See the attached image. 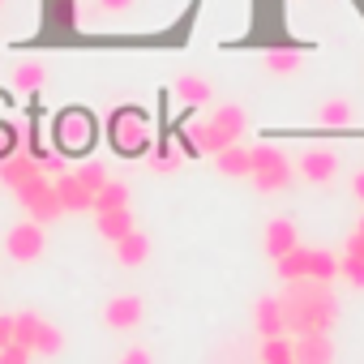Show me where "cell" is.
Instances as JSON below:
<instances>
[{
  "instance_id": "cell-1",
  "label": "cell",
  "mask_w": 364,
  "mask_h": 364,
  "mask_svg": "<svg viewBox=\"0 0 364 364\" xmlns=\"http://www.w3.org/2000/svg\"><path fill=\"white\" fill-rule=\"evenodd\" d=\"M283 300V317H287V334H330V326L338 321V304H334V287L317 283V279H300L287 283Z\"/></svg>"
},
{
  "instance_id": "cell-3",
  "label": "cell",
  "mask_w": 364,
  "mask_h": 364,
  "mask_svg": "<svg viewBox=\"0 0 364 364\" xmlns=\"http://www.w3.org/2000/svg\"><path fill=\"white\" fill-rule=\"evenodd\" d=\"M253 185L257 193H283L291 185V163L279 146H253Z\"/></svg>"
},
{
  "instance_id": "cell-35",
  "label": "cell",
  "mask_w": 364,
  "mask_h": 364,
  "mask_svg": "<svg viewBox=\"0 0 364 364\" xmlns=\"http://www.w3.org/2000/svg\"><path fill=\"white\" fill-rule=\"evenodd\" d=\"M351 189H355V198L364 202V171H355V180H351Z\"/></svg>"
},
{
  "instance_id": "cell-2",
  "label": "cell",
  "mask_w": 364,
  "mask_h": 364,
  "mask_svg": "<svg viewBox=\"0 0 364 364\" xmlns=\"http://www.w3.org/2000/svg\"><path fill=\"white\" fill-rule=\"evenodd\" d=\"M245 129H249V116H245V107L228 103V107H219L210 120H198V124H189V133H185V137H189V150L219 154L223 146H236Z\"/></svg>"
},
{
  "instance_id": "cell-29",
  "label": "cell",
  "mask_w": 364,
  "mask_h": 364,
  "mask_svg": "<svg viewBox=\"0 0 364 364\" xmlns=\"http://www.w3.org/2000/svg\"><path fill=\"white\" fill-rule=\"evenodd\" d=\"M0 364H31V351L18 347V343H9V347H0Z\"/></svg>"
},
{
  "instance_id": "cell-33",
  "label": "cell",
  "mask_w": 364,
  "mask_h": 364,
  "mask_svg": "<svg viewBox=\"0 0 364 364\" xmlns=\"http://www.w3.org/2000/svg\"><path fill=\"white\" fill-rule=\"evenodd\" d=\"M9 343H14V317L0 313V347H9Z\"/></svg>"
},
{
  "instance_id": "cell-30",
  "label": "cell",
  "mask_w": 364,
  "mask_h": 364,
  "mask_svg": "<svg viewBox=\"0 0 364 364\" xmlns=\"http://www.w3.org/2000/svg\"><path fill=\"white\" fill-rule=\"evenodd\" d=\"M150 167H154V171H176V167H180V154H176V150H159Z\"/></svg>"
},
{
  "instance_id": "cell-23",
  "label": "cell",
  "mask_w": 364,
  "mask_h": 364,
  "mask_svg": "<svg viewBox=\"0 0 364 364\" xmlns=\"http://www.w3.org/2000/svg\"><path fill=\"white\" fill-rule=\"evenodd\" d=\"M120 206H129V185L124 180H107L95 193V210H120Z\"/></svg>"
},
{
  "instance_id": "cell-25",
  "label": "cell",
  "mask_w": 364,
  "mask_h": 364,
  "mask_svg": "<svg viewBox=\"0 0 364 364\" xmlns=\"http://www.w3.org/2000/svg\"><path fill=\"white\" fill-rule=\"evenodd\" d=\"M43 82H48V69H43L39 60H22V65L14 69V86H18V90H39Z\"/></svg>"
},
{
  "instance_id": "cell-13",
  "label": "cell",
  "mask_w": 364,
  "mask_h": 364,
  "mask_svg": "<svg viewBox=\"0 0 364 364\" xmlns=\"http://www.w3.org/2000/svg\"><path fill=\"white\" fill-rule=\"evenodd\" d=\"M35 176H48L35 154H9V159H0V180L14 185V189H22L26 180H35Z\"/></svg>"
},
{
  "instance_id": "cell-27",
  "label": "cell",
  "mask_w": 364,
  "mask_h": 364,
  "mask_svg": "<svg viewBox=\"0 0 364 364\" xmlns=\"http://www.w3.org/2000/svg\"><path fill=\"white\" fill-rule=\"evenodd\" d=\"M338 279H343V283H351V287H364V257L343 253V257H338Z\"/></svg>"
},
{
  "instance_id": "cell-19",
  "label": "cell",
  "mask_w": 364,
  "mask_h": 364,
  "mask_svg": "<svg viewBox=\"0 0 364 364\" xmlns=\"http://www.w3.org/2000/svg\"><path fill=\"white\" fill-rule=\"evenodd\" d=\"M262 65H266V73H274V77H291V73L300 69V52H296V48H270V52L262 56Z\"/></svg>"
},
{
  "instance_id": "cell-18",
  "label": "cell",
  "mask_w": 364,
  "mask_h": 364,
  "mask_svg": "<svg viewBox=\"0 0 364 364\" xmlns=\"http://www.w3.org/2000/svg\"><path fill=\"white\" fill-rule=\"evenodd\" d=\"M60 347H65V334H60L52 321L35 317V338H31V351H35V355H56Z\"/></svg>"
},
{
  "instance_id": "cell-11",
  "label": "cell",
  "mask_w": 364,
  "mask_h": 364,
  "mask_svg": "<svg viewBox=\"0 0 364 364\" xmlns=\"http://www.w3.org/2000/svg\"><path fill=\"white\" fill-rule=\"evenodd\" d=\"M291 360L296 364H334L330 334H296L291 338Z\"/></svg>"
},
{
  "instance_id": "cell-10",
  "label": "cell",
  "mask_w": 364,
  "mask_h": 364,
  "mask_svg": "<svg viewBox=\"0 0 364 364\" xmlns=\"http://www.w3.org/2000/svg\"><path fill=\"white\" fill-rule=\"evenodd\" d=\"M253 326L262 338H283L287 334V317H283V300L279 296H262L253 304Z\"/></svg>"
},
{
  "instance_id": "cell-36",
  "label": "cell",
  "mask_w": 364,
  "mask_h": 364,
  "mask_svg": "<svg viewBox=\"0 0 364 364\" xmlns=\"http://www.w3.org/2000/svg\"><path fill=\"white\" fill-rule=\"evenodd\" d=\"M355 232H360V236H364V215H360V228H355Z\"/></svg>"
},
{
  "instance_id": "cell-26",
  "label": "cell",
  "mask_w": 364,
  "mask_h": 364,
  "mask_svg": "<svg viewBox=\"0 0 364 364\" xmlns=\"http://www.w3.org/2000/svg\"><path fill=\"white\" fill-rule=\"evenodd\" d=\"M262 364H287L291 360V338H262V351H257Z\"/></svg>"
},
{
  "instance_id": "cell-32",
  "label": "cell",
  "mask_w": 364,
  "mask_h": 364,
  "mask_svg": "<svg viewBox=\"0 0 364 364\" xmlns=\"http://www.w3.org/2000/svg\"><path fill=\"white\" fill-rule=\"evenodd\" d=\"M95 5L103 9V14H124V9H133L137 0H95Z\"/></svg>"
},
{
  "instance_id": "cell-17",
  "label": "cell",
  "mask_w": 364,
  "mask_h": 364,
  "mask_svg": "<svg viewBox=\"0 0 364 364\" xmlns=\"http://www.w3.org/2000/svg\"><path fill=\"white\" fill-rule=\"evenodd\" d=\"M146 257H150V236L146 232H129V236H120L116 240V262L120 266H129V270H137V266H146Z\"/></svg>"
},
{
  "instance_id": "cell-15",
  "label": "cell",
  "mask_w": 364,
  "mask_h": 364,
  "mask_svg": "<svg viewBox=\"0 0 364 364\" xmlns=\"http://www.w3.org/2000/svg\"><path fill=\"white\" fill-rule=\"evenodd\" d=\"M137 228V219H133V210L129 206H120V210H95V232L103 236V240H120V236H129Z\"/></svg>"
},
{
  "instance_id": "cell-4",
  "label": "cell",
  "mask_w": 364,
  "mask_h": 364,
  "mask_svg": "<svg viewBox=\"0 0 364 364\" xmlns=\"http://www.w3.org/2000/svg\"><path fill=\"white\" fill-rule=\"evenodd\" d=\"M18 198H22V206H26V215H31L35 223H56V219L65 215V206H60V198H56V180H48V176L26 180V185L18 189Z\"/></svg>"
},
{
  "instance_id": "cell-8",
  "label": "cell",
  "mask_w": 364,
  "mask_h": 364,
  "mask_svg": "<svg viewBox=\"0 0 364 364\" xmlns=\"http://www.w3.org/2000/svg\"><path fill=\"white\" fill-rule=\"evenodd\" d=\"M300 176L309 180V185H330V180L338 176V154L326 150V146H309L300 154Z\"/></svg>"
},
{
  "instance_id": "cell-24",
  "label": "cell",
  "mask_w": 364,
  "mask_h": 364,
  "mask_svg": "<svg viewBox=\"0 0 364 364\" xmlns=\"http://www.w3.org/2000/svg\"><path fill=\"white\" fill-rule=\"evenodd\" d=\"M317 120H321L326 129H347V124H351V103H347V99H326L321 112H317Z\"/></svg>"
},
{
  "instance_id": "cell-5",
  "label": "cell",
  "mask_w": 364,
  "mask_h": 364,
  "mask_svg": "<svg viewBox=\"0 0 364 364\" xmlns=\"http://www.w3.org/2000/svg\"><path fill=\"white\" fill-rule=\"evenodd\" d=\"M112 146L120 154H141L150 146V120L137 107H120L112 116Z\"/></svg>"
},
{
  "instance_id": "cell-20",
  "label": "cell",
  "mask_w": 364,
  "mask_h": 364,
  "mask_svg": "<svg viewBox=\"0 0 364 364\" xmlns=\"http://www.w3.org/2000/svg\"><path fill=\"white\" fill-rule=\"evenodd\" d=\"M274 266H279V279H283V283H300V279H309V249L296 245V249L283 253Z\"/></svg>"
},
{
  "instance_id": "cell-16",
  "label": "cell",
  "mask_w": 364,
  "mask_h": 364,
  "mask_svg": "<svg viewBox=\"0 0 364 364\" xmlns=\"http://www.w3.org/2000/svg\"><path fill=\"white\" fill-rule=\"evenodd\" d=\"M296 245H300V236H296V223L291 219H270L266 223V253H270V262H279Z\"/></svg>"
},
{
  "instance_id": "cell-34",
  "label": "cell",
  "mask_w": 364,
  "mask_h": 364,
  "mask_svg": "<svg viewBox=\"0 0 364 364\" xmlns=\"http://www.w3.org/2000/svg\"><path fill=\"white\" fill-rule=\"evenodd\" d=\"M9 154H14V133L0 129V159H9Z\"/></svg>"
},
{
  "instance_id": "cell-31",
  "label": "cell",
  "mask_w": 364,
  "mask_h": 364,
  "mask_svg": "<svg viewBox=\"0 0 364 364\" xmlns=\"http://www.w3.org/2000/svg\"><path fill=\"white\" fill-rule=\"evenodd\" d=\"M120 364H154V355H150V347H129L120 355Z\"/></svg>"
},
{
  "instance_id": "cell-6",
  "label": "cell",
  "mask_w": 364,
  "mask_h": 364,
  "mask_svg": "<svg viewBox=\"0 0 364 364\" xmlns=\"http://www.w3.org/2000/svg\"><path fill=\"white\" fill-rule=\"evenodd\" d=\"M5 249H9V257H14V262H39V257H43V249H48L43 223H35V219L18 223V228L5 236Z\"/></svg>"
},
{
  "instance_id": "cell-37",
  "label": "cell",
  "mask_w": 364,
  "mask_h": 364,
  "mask_svg": "<svg viewBox=\"0 0 364 364\" xmlns=\"http://www.w3.org/2000/svg\"><path fill=\"white\" fill-rule=\"evenodd\" d=\"M287 364H296V360H287Z\"/></svg>"
},
{
  "instance_id": "cell-14",
  "label": "cell",
  "mask_w": 364,
  "mask_h": 364,
  "mask_svg": "<svg viewBox=\"0 0 364 364\" xmlns=\"http://www.w3.org/2000/svg\"><path fill=\"white\" fill-rule=\"evenodd\" d=\"M215 167L223 171V176H232V180H249L253 176V146H223L219 154H215Z\"/></svg>"
},
{
  "instance_id": "cell-21",
  "label": "cell",
  "mask_w": 364,
  "mask_h": 364,
  "mask_svg": "<svg viewBox=\"0 0 364 364\" xmlns=\"http://www.w3.org/2000/svg\"><path fill=\"white\" fill-rule=\"evenodd\" d=\"M176 95L185 99V103H210L215 99V86L198 73H185V77H176Z\"/></svg>"
},
{
  "instance_id": "cell-28",
  "label": "cell",
  "mask_w": 364,
  "mask_h": 364,
  "mask_svg": "<svg viewBox=\"0 0 364 364\" xmlns=\"http://www.w3.org/2000/svg\"><path fill=\"white\" fill-rule=\"evenodd\" d=\"M73 176H77V180H82V185H86V189H90V193H99V189H103V185H107V180H112V176H107V171H103V167H99V163H86V167H77V171H73Z\"/></svg>"
},
{
  "instance_id": "cell-9",
  "label": "cell",
  "mask_w": 364,
  "mask_h": 364,
  "mask_svg": "<svg viewBox=\"0 0 364 364\" xmlns=\"http://www.w3.org/2000/svg\"><path fill=\"white\" fill-rule=\"evenodd\" d=\"M146 313V300L141 296H112L103 304V326L107 330H133Z\"/></svg>"
},
{
  "instance_id": "cell-7",
  "label": "cell",
  "mask_w": 364,
  "mask_h": 364,
  "mask_svg": "<svg viewBox=\"0 0 364 364\" xmlns=\"http://www.w3.org/2000/svg\"><path fill=\"white\" fill-rule=\"evenodd\" d=\"M90 141H95L90 116L86 112H65L60 124H56V146L69 150V154H82V150H90Z\"/></svg>"
},
{
  "instance_id": "cell-12",
  "label": "cell",
  "mask_w": 364,
  "mask_h": 364,
  "mask_svg": "<svg viewBox=\"0 0 364 364\" xmlns=\"http://www.w3.org/2000/svg\"><path fill=\"white\" fill-rule=\"evenodd\" d=\"M56 198H60V206L69 210V215H82V210H95V193L82 185V180L73 176V171H65V176H56Z\"/></svg>"
},
{
  "instance_id": "cell-22",
  "label": "cell",
  "mask_w": 364,
  "mask_h": 364,
  "mask_svg": "<svg viewBox=\"0 0 364 364\" xmlns=\"http://www.w3.org/2000/svg\"><path fill=\"white\" fill-rule=\"evenodd\" d=\"M309 279H317V283H334V279H338V257L326 253V249H309Z\"/></svg>"
}]
</instances>
